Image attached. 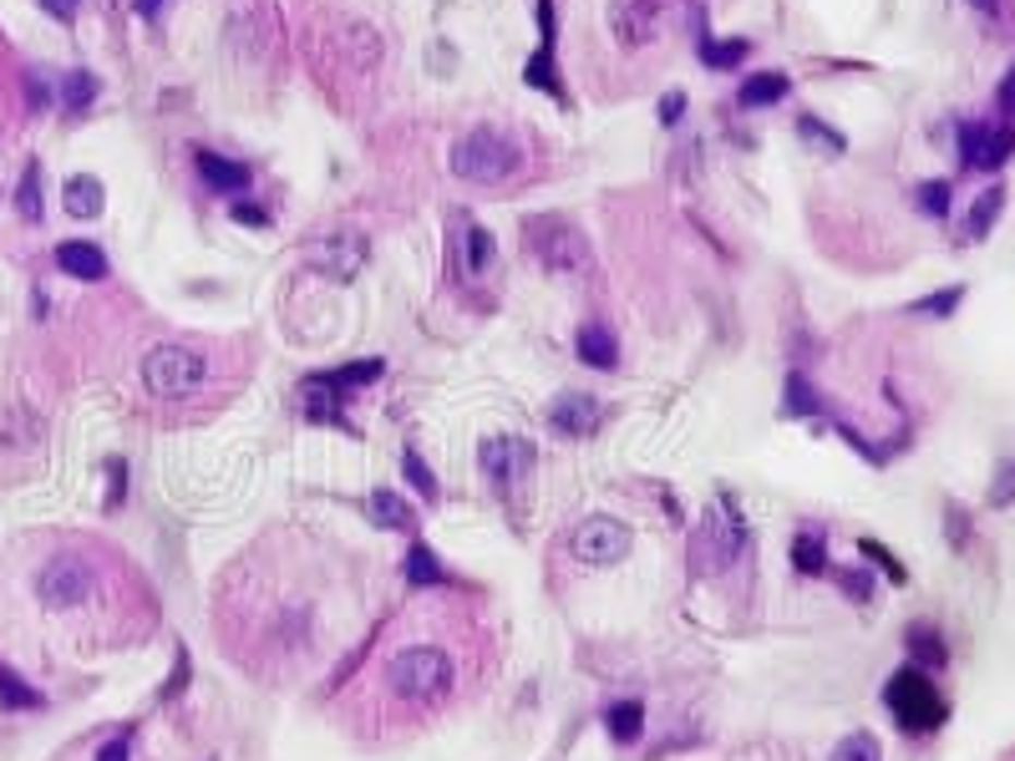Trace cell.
<instances>
[{"mask_svg": "<svg viewBox=\"0 0 1015 761\" xmlns=\"http://www.w3.org/2000/svg\"><path fill=\"white\" fill-rule=\"evenodd\" d=\"M457 690V650L442 640H401L382 660V696L401 711H437Z\"/></svg>", "mask_w": 1015, "mask_h": 761, "instance_id": "6da1fadb", "label": "cell"}, {"mask_svg": "<svg viewBox=\"0 0 1015 761\" xmlns=\"http://www.w3.org/2000/svg\"><path fill=\"white\" fill-rule=\"evenodd\" d=\"M452 173L462 178V183H478V189L518 183V173H523V143H518L513 132L472 128L468 137L452 143Z\"/></svg>", "mask_w": 1015, "mask_h": 761, "instance_id": "7a4b0ae2", "label": "cell"}, {"mask_svg": "<svg viewBox=\"0 0 1015 761\" xmlns=\"http://www.w3.org/2000/svg\"><path fill=\"white\" fill-rule=\"evenodd\" d=\"M102 589V569H97V558L76 554V548H61V554H51L36 569V600L46 604V609H57V615H67V609H82V604L92 600Z\"/></svg>", "mask_w": 1015, "mask_h": 761, "instance_id": "3957f363", "label": "cell"}, {"mask_svg": "<svg viewBox=\"0 0 1015 761\" xmlns=\"http://www.w3.org/2000/svg\"><path fill=\"white\" fill-rule=\"evenodd\" d=\"M208 380V355L198 346H153L143 355V386L162 401H189Z\"/></svg>", "mask_w": 1015, "mask_h": 761, "instance_id": "277c9868", "label": "cell"}, {"mask_svg": "<svg viewBox=\"0 0 1015 761\" xmlns=\"http://www.w3.org/2000/svg\"><path fill=\"white\" fill-rule=\"evenodd\" d=\"M747 543H751V533H747L741 508L732 498H722L711 508L706 523H701V533H696V573H726L741 558Z\"/></svg>", "mask_w": 1015, "mask_h": 761, "instance_id": "5b68a950", "label": "cell"}, {"mask_svg": "<svg viewBox=\"0 0 1015 761\" xmlns=\"http://www.w3.org/2000/svg\"><path fill=\"white\" fill-rule=\"evenodd\" d=\"M883 705H889V716H894L909 736H925L944 721V696L929 686L919 671H898L894 680L883 686Z\"/></svg>", "mask_w": 1015, "mask_h": 761, "instance_id": "8992f818", "label": "cell"}, {"mask_svg": "<svg viewBox=\"0 0 1015 761\" xmlns=\"http://www.w3.org/2000/svg\"><path fill=\"white\" fill-rule=\"evenodd\" d=\"M523 244H529V254L544 264V269L575 275V269H584L589 264V239L579 234L569 219H559V214H539V219H529Z\"/></svg>", "mask_w": 1015, "mask_h": 761, "instance_id": "52a82bcc", "label": "cell"}, {"mask_svg": "<svg viewBox=\"0 0 1015 761\" xmlns=\"http://www.w3.org/2000/svg\"><path fill=\"white\" fill-rule=\"evenodd\" d=\"M635 533L619 518H609V512H594V518H584V523L569 533V554L579 558V564H619V558L630 554Z\"/></svg>", "mask_w": 1015, "mask_h": 761, "instance_id": "ba28073f", "label": "cell"}, {"mask_svg": "<svg viewBox=\"0 0 1015 761\" xmlns=\"http://www.w3.org/2000/svg\"><path fill=\"white\" fill-rule=\"evenodd\" d=\"M478 462H483V472H487V483H493V487H513L518 478L529 472L533 447H529V437L498 432V437H483V447H478Z\"/></svg>", "mask_w": 1015, "mask_h": 761, "instance_id": "9c48e42d", "label": "cell"}, {"mask_svg": "<svg viewBox=\"0 0 1015 761\" xmlns=\"http://www.w3.org/2000/svg\"><path fill=\"white\" fill-rule=\"evenodd\" d=\"M305 259L315 264V269H325V275L336 279H351L361 264H366V239L351 234V229H336V234H321L305 244Z\"/></svg>", "mask_w": 1015, "mask_h": 761, "instance_id": "30bf717a", "label": "cell"}, {"mask_svg": "<svg viewBox=\"0 0 1015 761\" xmlns=\"http://www.w3.org/2000/svg\"><path fill=\"white\" fill-rule=\"evenodd\" d=\"M609 31L619 46H650L661 31V0H609Z\"/></svg>", "mask_w": 1015, "mask_h": 761, "instance_id": "8fae6325", "label": "cell"}, {"mask_svg": "<svg viewBox=\"0 0 1015 761\" xmlns=\"http://www.w3.org/2000/svg\"><path fill=\"white\" fill-rule=\"evenodd\" d=\"M959 153H965L970 168H1001V162L1015 153V132L975 122V128H965V137H959Z\"/></svg>", "mask_w": 1015, "mask_h": 761, "instance_id": "7c38bea8", "label": "cell"}, {"mask_svg": "<svg viewBox=\"0 0 1015 761\" xmlns=\"http://www.w3.org/2000/svg\"><path fill=\"white\" fill-rule=\"evenodd\" d=\"M548 426L554 432H564V437H589L594 426H600V401L584 391H564L554 396V407H548Z\"/></svg>", "mask_w": 1015, "mask_h": 761, "instance_id": "4fadbf2b", "label": "cell"}, {"mask_svg": "<svg viewBox=\"0 0 1015 761\" xmlns=\"http://www.w3.org/2000/svg\"><path fill=\"white\" fill-rule=\"evenodd\" d=\"M61 204H67V219H82V224L102 219V208H107L102 178H92V173L67 178V183H61Z\"/></svg>", "mask_w": 1015, "mask_h": 761, "instance_id": "5bb4252c", "label": "cell"}, {"mask_svg": "<svg viewBox=\"0 0 1015 761\" xmlns=\"http://www.w3.org/2000/svg\"><path fill=\"white\" fill-rule=\"evenodd\" d=\"M198 178H204L214 193H244L250 189V168L234 158H223V153H208V147H198Z\"/></svg>", "mask_w": 1015, "mask_h": 761, "instance_id": "9a60e30c", "label": "cell"}, {"mask_svg": "<svg viewBox=\"0 0 1015 761\" xmlns=\"http://www.w3.org/2000/svg\"><path fill=\"white\" fill-rule=\"evenodd\" d=\"M57 264L72 279H87V285L107 279V254L97 250V244H87V239H67V244H57Z\"/></svg>", "mask_w": 1015, "mask_h": 761, "instance_id": "2e32d148", "label": "cell"}, {"mask_svg": "<svg viewBox=\"0 0 1015 761\" xmlns=\"http://www.w3.org/2000/svg\"><path fill=\"white\" fill-rule=\"evenodd\" d=\"M305 416L310 422H325V426H351L346 422V407H340V391L325 386L321 376H305Z\"/></svg>", "mask_w": 1015, "mask_h": 761, "instance_id": "e0dca14e", "label": "cell"}, {"mask_svg": "<svg viewBox=\"0 0 1015 761\" xmlns=\"http://www.w3.org/2000/svg\"><path fill=\"white\" fill-rule=\"evenodd\" d=\"M575 351H579V361H584V366H594V371H615L619 366V346H615V336H609L604 325H584Z\"/></svg>", "mask_w": 1015, "mask_h": 761, "instance_id": "ac0fdd59", "label": "cell"}, {"mask_svg": "<svg viewBox=\"0 0 1015 761\" xmlns=\"http://www.w3.org/2000/svg\"><path fill=\"white\" fill-rule=\"evenodd\" d=\"M604 732L615 736L619 747H635L640 732H645V705L640 701H615L609 711H604Z\"/></svg>", "mask_w": 1015, "mask_h": 761, "instance_id": "d6986e66", "label": "cell"}, {"mask_svg": "<svg viewBox=\"0 0 1015 761\" xmlns=\"http://www.w3.org/2000/svg\"><path fill=\"white\" fill-rule=\"evenodd\" d=\"M366 512H371V523L376 528H397V533H416V518H412V508L397 498V493H371L366 498Z\"/></svg>", "mask_w": 1015, "mask_h": 761, "instance_id": "ffe728a7", "label": "cell"}, {"mask_svg": "<svg viewBox=\"0 0 1015 761\" xmlns=\"http://www.w3.org/2000/svg\"><path fill=\"white\" fill-rule=\"evenodd\" d=\"M787 92H793V87H787V76H782V72H757V76H747V82H741L736 102H741V107H772V102H782Z\"/></svg>", "mask_w": 1015, "mask_h": 761, "instance_id": "44dd1931", "label": "cell"}, {"mask_svg": "<svg viewBox=\"0 0 1015 761\" xmlns=\"http://www.w3.org/2000/svg\"><path fill=\"white\" fill-rule=\"evenodd\" d=\"M382 361L376 355H366V361H346V366H336V371H321V380L325 386H336L340 396L351 391V386H366V380H382Z\"/></svg>", "mask_w": 1015, "mask_h": 761, "instance_id": "7402d4cb", "label": "cell"}, {"mask_svg": "<svg viewBox=\"0 0 1015 761\" xmlns=\"http://www.w3.org/2000/svg\"><path fill=\"white\" fill-rule=\"evenodd\" d=\"M0 705L5 711H41V690L26 686L11 665H0Z\"/></svg>", "mask_w": 1015, "mask_h": 761, "instance_id": "603a6c76", "label": "cell"}, {"mask_svg": "<svg viewBox=\"0 0 1015 761\" xmlns=\"http://www.w3.org/2000/svg\"><path fill=\"white\" fill-rule=\"evenodd\" d=\"M493 254H498L493 234H487L483 224H468V229H462V264H468L472 275H483L487 264H493Z\"/></svg>", "mask_w": 1015, "mask_h": 761, "instance_id": "cb8c5ba5", "label": "cell"}, {"mask_svg": "<svg viewBox=\"0 0 1015 761\" xmlns=\"http://www.w3.org/2000/svg\"><path fill=\"white\" fill-rule=\"evenodd\" d=\"M407 584H412V589H432V584H442V564L432 558L427 543H412V554H407Z\"/></svg>", "mask_w": 1015, "mask_h": 761, "instance_id": "d4e9b609", "label": "cell"}, {"mask_svg": "<svg viewBox=\"0 0 1015 761\" xmlns=\"http://www.w3.org/2000/svg\"><path fill=\"white\" fill-rule=\"evenodd\" d=\"M61 102H67V112H87L92 102H97V76L92 72H67V82H61Z\"/></svg>", "mask_w": 1015, "mask_h": 761, "instance_id": "484cf974", "label": "cell"}, {"mask_svg": "<svg viewBox=\"0 0 1015 761\" xmlns=\"http://www.w3.org/2000/svg\"><path fill=\"white\" fill-rule=\"evenodd\" d=\"M793 569L808 573V579L827 569V548H823V539H818V533H797V539H793Z\"/></svg>", "mask_w": 1015, "mask_h": 761, "instance_id": "4316f807", "label": "cell"}, {"mask_svg": "<svg viewBox=\"0 0 1015 761\" xmlns=\"http://www.w3.org/2000/svg\"><path fill=\"white\" fill-rule=\"evenodd\" d=\"M15 208H21V219L26 224H41V173H36V162L26 168L21 189H15Z\"/></svg>", "mask_w": 1015, "mask_h": 761, "instance_id": "83f0119b", "label": "cell"}, {"mask_svg": "<svg viewBox=\"0 0 1015 761\" xmlns=\"http://www.w3.org/2000/svg\"><path fill=\"white\" fill-rule=\"evenodd\" d=\"M747 51H751L747 41H706V46H701V61H706L711 72H732V67L747 57Z\"/></svg>", "mask_w": 1015, "mask_h": 761, "instance_id": "f1b7e54d", "label": "cell"}, {"mask_svg": "<svg viewBox=\"0 0 1015 761\" xmlns=\"http://www.w3.org/2000/svg\"><path fill=\"white\" fill-rule=\"evenodd\" d=\"M1001 204H1005V189H986L980 198H975V208H970V234H986L990 224H995V214H1001Z\"/></svg>", "mask_w": 1015, "mask_h": 761, "instance_id": "f546056e", "label": "cell"}, {"mask_svg": "<svg viewBox=\"0 0 1015 761\" xmlns=\"http://www.w3.org/2000/svg\"><path fill=\"white\" fill-rule=\"evenodd\" d=\"M787 411H797V416H818V411H823V401L812 396L808 376H787Z\"/></svg>", "mask_w": 1015, "mask_h": 761, "instance_id": "4dcf8cb0", "label": "cell"}, {"mask_svg": "<svg viewBox=\"0 0 1015 761\" xmlns=\"http://www.w3.org/2000/svg\"><path fill=\"white\" fill-rule=\"evenodd\" d=\"M797 132H808L812 143H818V147H827V153H843V137H838V132H833V128H827V122H818V118H812V112H802V118H797Z\"/></svg>", "mask_w": 1015, "mask_h": 761, "instance_id": "1f68e13d", "label": "cell"}, {"mask_svg": "<svg viewBox=\"0 0 1015 761\" xmlns=\"http://www.w3.org/2000/svg\"><path fill=\"white\" fill-rule=\"evenodd\" d=\"M833 761H879V741L858 732V736H848V741L833 751Z\"/></svg>", "mask_w": 1015, "mask_h": 761, "instance_id": "d6a6232c", "label": "cell"}, {"mask_svg": "<svg viewBox=\"0 0 1015 761\" xmlns=\"http://www.w3.org/2000/svg\"><path fill=\"white\" fill-rule=\"evenodd\" d=\"M401 468H407V478H412V487H416V493H422V498H427V503H437V478H432V472L422 468V457H416V452H407V457H401Z\"/></svg>", "mask_w": 1015, "mask_h": 761, "instance_id": "836d02e7", "label": "cell"}, {"mask_svg": "<svg viewBox=\"0 0 1015 761\" xmlns=\"http://www.w3.org/2000/svg\"><path fill=\"white\" fill-rule=\"evenodd\" d=\"M919 204H925L934 219H944V208H950V183H929V189H919Z\"/></svg>", "mask_w": 1015, "mask_h": 761, "instance_id": "e575fe53", "label": "cell"}, {"mask_svg": "<svg viewBox=\"0 0 1015 761\" xmlns=\"http://www.w3.org/2000/svg\"><path fill=\"white\" fill-rule=\"evenodd\" d=\"M909 644H914V655H925L929 665H940V660H944V644L934 640L929 630H914V635H909Z\"/></svg>", "mask_w": 1015, "mask_h": 761, "instance_id": "d590c367", "label": "cell"}, {"mask_svg": "<svg viewBox=\"0 0 1015 761\" xmlns=\"http://www.w3.org/2000/svg\"><path fill=\"white\" fill-rule=\"evenodd\" d=\"M1011 498H1015V462H1005L1001 478H995V487H990V503H995V508H1005Z\"/></svg>", "mask_w": 1015, "mask_h": 761, "instance_id": "8d00e7d4", "label": "cell"}, {"mask_svg": "<svg viewBox=\"0 0 1015 761\" xmlns=\"http://www.w3.org/2000/svg\"><path fill=\"white\" fill-rule=\"evenodd\" d=\"M107 478H112V493H107V508H118L122 493H128V468H122V457H112L107 462Z\"/></svg>", "mask_w": 1015, "mask_h": 761, "instance_id": "74e56055", "label": "cell"}, {"mask_svg": "<svg viewBox=\"0 0 1015 761\" xmlns=\"http://www.w3.org/2000/svg\"><path fill=\"white\" fill-rule=\"evenodd\" d=\"M680 118H686V92H665L661 97V122L665 128H676Z\"/></svg>", "mask_w": 1015, "mask_h": 761, "instance_id": "f35d334b", "label": "cell"}, {"mask_svg": "<svg viewBox=\"0 0 1015 761\" xmlns=\"http://www.w3.org/2000/svg\"><path fill=\"white\" fill-rule=\"evenodd\" d=\"M183 680H189V655L178 650V671H173V680L162 686V701H168V696H178V690H183Z\"/></svg>", "mask_w": 1015, "mask_h": 761, "instance_id": "ab89813d", "label": "cell"}, {"mask_svg": "<svg viewBox=\"0 0 1015 761\" xmlns=\"http://www.w3.org/2000/svg\"><path fill=\"white\" fill-rule=\"evenodd\" d=\"M234 219H239V224H250V229H259V224H269V214H265V208H254V204H239V208H234Z\"/></svg>", "mask_w": 1015, "mask_h": 761, "instance_id": "60d3db41", "label": "cell"}, {"mask_svg": "<svg viewBox=\"0 0 1015 761\" xmlns=\"http://www.w3.org/2000/svg\"><path fill=\"white\" fill-rule=\"evenodd\" d=\"M97 761H128V736H112V741L97 751Z\"/></svg>", "mask_w": 1015, "mask_h": 761, "instance_id": "b9f144b4", "label": "cell"}, {"mask_svg": "<svg viewBox=\"0 0 1015 761\" xmlns=\"http://www.w3.org/2000/svg\"><path fill=\"white\" fill-rule=\"evenodd\" d=\"M41 5H46V15H57V21H72L82 0H41Z\"/></svg>", "mask_w": 1015, "mask_h": 761, "instance_id": "7bdbcfd3", "label": "cell"}, {"mask_svg": "<svg viewBox=\"0 0 1015 761\" xmlns=\"http://www.w3.org/2000/svg\"><path fill=\"white\" fill-rule=\"evenodd\" d=\"M843 589H848L854 600H869V573H843Z\"/></svg>", "mask_w": 1015, "mask_h": 761, "instance_id": "ee69618b", "label": "cell"}, {"mask_svg": "<svg viewBox=\"0 0 1015 761\" xmlns=\"http://www.w3.org/2000/svg\"><path fill=\"white\" fill-rule=\"evenodd\" d=\"M1001 107L1005 112H1015V67L1005 72V82H1001Z\"/></svg>", "mask_w": 1015, "mask_h": 761, "instance_id": "f6af8a7d", "label": "cell"}, {"mask_svg": "<svg viewBox=\"0 0 1015 761\" xmlns=\"http://www.w3.org/2000/svg\"><path fill=\"white\" fill-rule=\"evenodd\" d=\"M162 5H168V0H133V15H143L147 21V15H158Z\"/></svg>", "mask_w": 1015, "mask_h": 761, "instance_id": "bcb514c9", "label": "cell"}, {"mask_svg": "<svg viewBox=\"0 0 1015 761\" xmlns=\"http://www.w3.org/2000/svg\"><path fill=\"white\" fill-rule=\"evenodd\" d=\"M975 5H980V11H986V15H995V11H1001V5H995V0H975Z\"/></svg>", "mask_w": 1015, "mask_h": 761, "instance_id": "7dc6e473", "label": "cell"}]
</instances>
